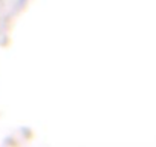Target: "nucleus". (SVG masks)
I'll return each mask as SVG.
<instances>
[{
  "label": "nucleus",
  "instance_id": "nucleus-1",
  "mask_svg": "<svg viewBox=\"0 0 156 147\" xmlns=\"http://www.w3.org/2000/svg\"><path fill=\"white\" fill-rule=\"evenodd\" d=\"M20 2H25V0H20Z\"/></svg>",
  "mask_w": 156,
  "mask_h": 147
}]
</instances>
